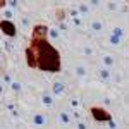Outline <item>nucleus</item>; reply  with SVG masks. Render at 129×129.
I'll return each mask as SVG.
<instances>
[{"label":"nucleus","mask_w":129,"mask_h":129,"mask_svg":"<svg viewBox=\"0 0 129 129\" xmlns=\"http://www.w3.org/2000/svg\"><path fill=\"white\" fill-rule=\"evenodd\" d=\"M43 102H45V105L52 107V100H50V98H47V96H45V98H43Z\"/></svg>","instance_id":"f257e3e1"},{"label":"nucleus","mask_w":129,"mask_h":129,"mask_svg":"<svg viewBox=\"0 0 129 129\" xmlns=\"http://www.w3.org/2000/svg\"><path fill=\"white\" fill-rule=\"evenodd\" d=\"M55 93H62V86H60V84H55Z\"/></svg>","instance_id":"f03ea898"}]
</instances>
